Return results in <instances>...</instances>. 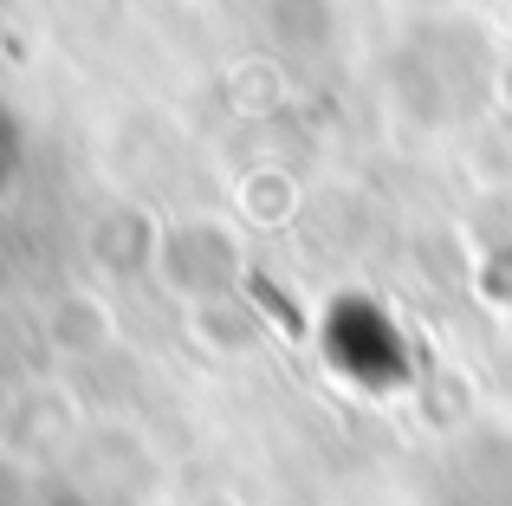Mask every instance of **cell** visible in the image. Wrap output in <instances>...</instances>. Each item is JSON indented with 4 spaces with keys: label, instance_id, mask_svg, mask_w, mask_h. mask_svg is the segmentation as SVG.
<instances>
[{
    "label": "cell",
    "instance_id": "1",
    "mask_svg": "<svg viewBox=\"0 0 512 506\" xmlns=\"http://www.w3.org/2000/svg\"><path fill=\"white\" fill-rule=\"evenodd\" d=\"M13 176H20V124H13V111L0 104V195L13 189Z\"/></svg>",
    "mask_w": 512,
    "mask_h": 506
}]
</instances>
